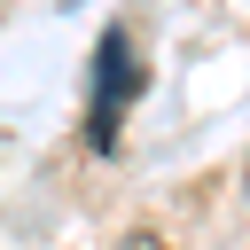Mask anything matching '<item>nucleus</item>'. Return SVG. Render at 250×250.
I'll return each instance as SVG.
<instances>
[{"label": "nucleus", "mask_w": 250, "mask_h": 250, "mask_svg": "<svg viewBox=\"0 0 250 250\" xmlns=\"http://www.w3.org/2000/svg\"><path fill=\"white\" fill-rule=\"evenodd\" d=\"M133 94H141V55H133L125 31H109L102 55H94V109H86V141H94V148L117 141V117L133 109Z\"/></svg>", "instance_id": "f257e3e1"}, {"label": "nucleus", "mask_w": 250, "mask_h": 250, "mask_svg": "<svg viewBox=\"0 0 250 250\" xmlns=\"http://www.w3.org/2000/svg\"><path fill=\"white\" fill-rule=\"evenodd\" d=\"M117 250H180V242H164V234H156V227H133V234H125V242H117Z\"/></svg>", "instance_id": "f03ea898"}]
</instances>
